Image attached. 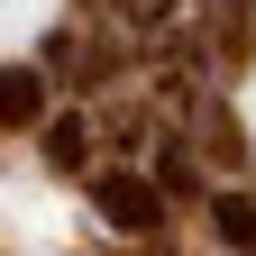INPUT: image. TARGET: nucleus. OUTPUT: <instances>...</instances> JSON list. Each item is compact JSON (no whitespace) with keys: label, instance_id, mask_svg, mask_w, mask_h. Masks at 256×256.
Segmentation results:
<instances>
[{"label":"nucleus","instance_id":"20e7f679","mask_svg":"<svg viewBox=\"0 0 256 256\" xmlns=\"http://www.w3.org/2000/svg\"><path fill=\"white\" fill-rule=\"evenodd\" d=\"M146 183H156V202H165V192H174V202H210V192H202V156H192V146H165Z\"/></svg>","mask_w":256,"mask_h":256},{"label":"nucleus","instance_id":"f03ea898","mask_svg":"<svg viewBox=\"0 0 256 256\" xmlns=\"http://www.w3.org/2000/svg\"><path fill=\"white\" fill-rule=\"evenodd\" d=\"M55 119V92L37 64H0V128H46Z\"/></svg>","mask_w":256,"mask_h":256},{"label":"nucleus","instance_id":"39448f33","mask_svg":"<svg viewBox=\"0 0 256 256\" xmlns=\"http://www.w3.org/2000/svg\"><path fill=\"white\" fill-rule=\"evenodd\" d=\"M46 156H55L64 174H74L82 156H92V138H82V119H46Z\"/></svg>","mask_w":256,"mask_h":256},{"label":"nucleus","instance_id":"7ed1b4c3","mask_svg":"<svg viewBox=\"0 0 256 256\" xmlns=\"http://www.w3.org/2000/svg\"><path fill=\"white\" fill-rule=\"evenodd\" d=\"M210 229H220L229 256H256V202L247 192H210Z\"/></svg>","mask_w":256,"mask_h":256},{"label":"nucleus","instance_id":"f257e3e1","mask_svg":"<svg viewBox=\"0 0 256 256\" xmlns=\"http://www.w3.org/2000/svg\"><path fill=\"white\" fill-rule=\"evenodd\" d=\"M92 210H101L119 238H146L156 220H165V202H156L146 174H92Z\"/></svg>","mask_w":256,"mask_h":256}]
</instances>
